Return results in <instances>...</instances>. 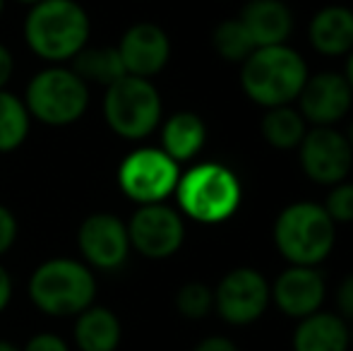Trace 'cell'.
I'll use <instances>...</instances> for the list:
<instances>
[{"mask_svg":"<svg viewBox=\"0 0 353 351\" xmlns=\"http://www.w3.org/2000/svg\"><path fill=\"white\" fill-rule=\"evenodd\" d=\"M17 3H22V5H29V8H32V5L41 3V0H17Z\"/></svg>","mask_w":353,"mask_h":351,"instance_id":"36","label":"cell"},{"mask_svg":"<svg viewBox=\"0 0 353 351\" xmlns=\"http://www.w3.org/2000/svg\"><path fill=\"white\" fill-rule=\"evenodd\" d=\"M336 241V224L315 202H293L274 221V245L291 265L315 267L330 258Z\"/></svg>","mask_w":353,"mask_h":351,"instance_id":"5","label":"cell"},{"mask_svg":"<svg viewBox=\"0 0 353 351\" xmlns=\"http://www.w3.org/2000/svg\"><path fill=\"white\" fill-rule=\"evenodd\" d=\"M29 128H32V116L24 106V99L8 89H0V154L22 147Z\"/></svg>","mask_w":353,"mask_h":351,"instance_id":"23","label":"cell"},{"mask_svg":"<svg viewBox=\"0 0 353 351\" xmlns=\"http://www.w3.org/2000/svg\"><path fill=\"white\" fill-rule=\"evenodd\" d=\"M270 301V284L255 267H236L226 272L214 289V310L231 325L255 323Z\"/></svg>","mask_w":353,"mask_h":351,"instance_id":"10","label":"cell"},{"mask_svg":"<svg viewBox=\"0 0 353 351\" xmlns=\"http://www.w3.org/2000/svg\"><path fill=\"white\" fill-rule=\"evenodd\" d=\"M12 291H14L12 277H10V272L0 265V313H3V310L10 305V301H12Z\"/></svg>","mask_w":353,"mask_h":351,"instance_id":"32","label":"cell"},{"mask_svg":"<svg viewBox=\"0 0 353 351\" xmlns=\"http://www.w3.org/2000/svg\"><path fill=\"white\" fill-rule=\"evenodd\" d=\"M207 142V126L197 113L178 111L168 116L161 128V150L171 157L176 164L190 161L202 152Z\"/></svg>","mask_w":353,"mask_h":351,"instance_id":"20","label":"cell"},{"mask_svg":"<svg viewBox=\"0 0 353 351\" xmlns=\"http://www.w3.org/2000/svg\"><path fill=\"white\" fill-rule=\"evenodd\" d=\"M103 118L123 140H144L161 123V94L152 80L125 75L106 87Z\"/></svg>","mask_w":353,"mask_h":351,"instance_id":"7","label":"cell"},{"mask_svg":"<svg viewBox=\"0 0 353 351\" xmlns=\"http://www.w3.org/2000/svg\"><path fill=\"white\" fill-rule=\"evenodd\" d=\"M68 66L72 68V72L84 82V85H99V87H111L113 82H118L121 77H125V66L121 61V53L116 46H99L92 48L87 46L72 58Z\"/></svg>","mask_w":353,"mask_h":351,"instance_id":"21","label":"cell"},{"mask_svg":"<svg viewBox=\"0 0 353 351\" xmlns=\"http://www.w3.org/2000/svg\"><path fill=\"white\" fill-rule=\"evenodd\" d=\"M307 80V66L301 53L286 43L255 48L243 61L241 85L248 99L265 108L296 101Z\"/></svg>","mask_w":353,"mask_h":351,"instance_id":"3","label":"cell"},{"mask_svg":"<svg viewBox=\"0 0 353 351\" xmlns=\"http://www.w3.org/2000/svg\"><path fill=\"white\" fill-rule=\"evenodd\" d=\"M130 248L137 250L142 258L166 260L181 250L185 241V224L178 210L166 202L140 205V210L128 221Z\"/></svg>","mask_w":353,"mask_h":351,"instance_id":"9","label":"cell"},{"mask_svg":"<svg viewBox=\"0 0 353 351\" xmlns=\"http://www.w3.org/2000/svg\"><path fill=\"white\" fill-rule=\"evenodd\" d=\"M344 77H346V82H349V87H351V92H353V51H351L349 61H346V72H344Z\"/></svg>","mask_w":353,"mask_h":351,"instance_id":"33","label":"cell"},{"mask_svg":"<svg viewBox=\"0 0 353 351\" xmlns=\"http://www.w3.org/2000/svg\"><path fill=\"white\" fill-rule=\"evenodd\" d=\"M336 305H339L341 318L353 320V272L341 279L339 291H336Z\"/></svg>","mask_w":353,"mask_h":351,"instance_id":"29","label":"cell"},{"mask_svg":"<svg viewBox=\"0 0 353 351\" xmlns=\"http://www.w3.org/2000/svg\"><path fill=\"white\" fill-rule=\"evenodd\" d=\"M181 164L161 147H137L118 166V185L137 205L163 202L176 192Z\"/></svg>","mask_w":353,"mask_h":351,"instance_id":"8","label":"cell"},{"mask_svg":"<svg viewBox=\"0 0 353 351\" xmlns=\"http://www.w3.org/2000/svg\"><path fill=\"white\" fill-rule=\"evenodd\" d=\"M0 351H22L17 347V344L8 342V339H0Z\"/></svg>","mask_w":353,"mask_h":351,"instance_id":"34","label":"cell"},{"mask_svg":"<svg viewBox=\"0 0 353 351\" xmlns=\"http://www.w3.org/2000/svg\"><path fill=\"white\" fill-rule=\"evenodd\" d=\"M238 19L245 24L257 48L286 43L293 29V14L283 0H250Z\"/></svg>","mask_w":353,"mask_h":351,"instance_id":"16","label":"cell"},{"mask_svg":"<svg viewBox=\"0 0 353 351\" xmlns=\"http://www.w3.org/2000/svg\"><path fill=\"white\" fill-rule=\"evenodd\" d=\"M3 10H5V0H0V14H3Z\"/></svg>","mask_w":353,"mask_h":351,"instance_id":"37","label":"cell"},{"mask_svg":"<svg viewBox=\"0 0 353 351\" xmlns=\"http://www.w3.org/2000/svg\"><path fill=\"white\" fill-rule=\"evenodd\" d=\"M118 53L128 75L152 80L171 61V39L159 24L135 22L118 41Z\"/></svg>","mask_w":353,"mask_h":351,"instance_id":"13","label":"cell"},{"mask_svg":"<svg viewBox=\"0 0 353 351\" xmlns=\"http://www.w3.org/2000/svg\"><path fill=\"white\" fill-rule=\"evenodd\" d=\"M176 310L188 320H202L214 310V289L202 281H188L176 294Z\"/></svg>","mask_w":353,"mask_h":351,"instance_id":"25","label":"cell"},{"mask_svg":"<svg viewBox=\"0 0 353 351\" xmlns=\"http://www.w3.org/2000/svg\"><path fill=\"white\" fill-rule=\"evenodd\" d=\"M325 277L315 270V267H301L291 265L283 270L276 281L270 286L272 301L281 308V313L291 315V318H307V315L317 313L325 301Z\"/></svg>","mask_w":353,"mask_h":351,"instance_id":"15","label":"cell"},{"mask_svg":"<svg viewBox=\"0 0 353 351\" xmlns=\"http://www.w3.org/2000/svg\"><path fill=\"white\" fill-rule=\"evenodd\" d=\"M29 299L51 318H74L97 301V277L82 260H43L29 277Z\"/></svg>","mask_w":353,"mask_h":351,"instance_id":"2","label":"cell"},{"mask_svg":"<svg viewBox=\"0 0 353 351\" xmlns=\"http://www.w3.org/2000/svg\"><path fill=\"white\" fill-rule=\"evenodd\" d=\"M346 140H349V145H351V150H353V123H351V128H349V135H346Z\"/></svg>","mask_w":353,"mask_h":351,"instance_id":"35","label":"cell"},{"mask_svg":"<svg viewBox=\"0 0 353 351\" xmlns=\"http://www.w3.org/2000/svg\"><path fill=\"white\" fill-rule=\"evenodd\" d=\"M17 234H19V224H17L14 212L10 210V207L0 205V258L14 245Z\"/></svg>","mask_w":353,"mask_h":351,"instance_id":"27","label":"cell"},{"mask_svg":"<svg viewBox=\"0 0 353 351\" xmlns=\"http://www.w3.org/2000/svg\"><path fill=\"white\" fill-rule=\"evenodd\" d=\"M214 51L228 63H243L252 51H255V41L248 34L245 24L241 19H223L221 24H216L212 34Z\"/></svg>","mask_w":353,"mask_h":351,"instance_id":"24","label":"cell"},{"mask_svg":"<svg viewBox=\"0 0 353 351\" xmlns=\"http://www.w3.org/2000/svg\"><path fill=\"white\" fill-rule=\"evenodd\" d=\"M307 39L322 56H344L353 51V10L346 5L317 10L307 27Z\"/></svg>","mask_w":353,"mask_h":351,"instance_id":"17","label":"cell"},{"mask_svg":"<svg viewBox=\"0 0 353 351\" xmlns=\"http://www.w3.org/2000/svg\"><path fill=\"white\" fill-rule=\"evenodd\" d=\"M298 150H301V166L310 181L320 185H336L349 176L353 150L346 135L334 128L307 130Z\"/></svg>","mask_w":353,"mask_h":351,"instance_id":"12","label":"cell"},{"mask_svg":"<svg viewBox=\"0 0 353 351\" xmlns=\"http://www.w3.org/2000/svg\"><path fill=\"white\" fill-rule=\"evenodd\" d=\"M351 337L344 318L334 313H312L301 320L291 339L293 351H349Z\"/></svg>","mask_w":353,"mask_h":351,"instance_id":"18","label":"cell"},{"mask_svg":"<svg viewBox=\"0 0 353 351\" xmlns=\"http://www.w3.org/2000/svg\"><path fill=\"white\" fill-rule=\"evenodd\" d=\"M260 128H262V137L272 147H276V150H296L307 132L305 118L291 103L288 106L267 108Z\"/></svg>","mask_w":353,"mask_h":351,"instance_id":"22","label":"cell"},{"mask_svg":"<svg viewBox=\"0 0 353 351\" xmlns=\"http://www.w3.org/2000/svg\"><path fill=\"white\" fill-rule=\"evenodd\" d=\"M12 72H14V58L8 46L0 43V89L8 87V82L12 80Z\"/></svg>","mask_w":353,"mask_h":351,"instance_id":"31","label":"cell"},{"mask_svg":"<svg viewBox=\"0 0 353 351\" xmlns=\"http://www.w3.org/2000/svg\"><path fill=\"white\" fill-rule=\"evenodd\" d=\"M176 200L181 212L190 219L200 224H221L241 207L243 188L228 166L205 161L181 174Z\"/></svg>","mask_w":353,"mask_h":351,"instance_id":"4","label":"cell"},{"mask_svg":"<svg viewBox=\"0 0 353 351\" xmlns=\"http://www.w3.org/2000/svg\"><path fill=\"white\" fill-rule=\"evenodd\" d=\"M351 101L353 92L346 77L339 72L307 75L305 85L298 94L301 116L315 128H334V123H339L349 113Z\"/></svg>","mask_w":353,"mask_h":351,"instance_id":"14","label":"cell"},{"mask_svg":"<svg viewBox=\"0 0 353 351\" xmlns=\"http://www.w3.org/2000/svg\"><path fill=\"white\" fill-rule=\"evenodd\" d=\"M192 351H238V347L228 337L214 334V337H205L202 342H197Z\"/></svg>","mask_w":353,"mask_h":351,"instance_id":"30","label":"cell"},{"mask_svg":"<svg viewBox=\"0 0 353 351\" xmlns=\"http://www.w3.org/2000/svg\"><path fill=\"white\" fill-rule=\"evenodd\" d=\"M77 248L92 270H118L125 265L132 250L128 224L111 212H94L84 217V221L79 224Z\"/></svg>","mask_w":353,"mask_h":351,"instance_id":"11","label":"cell"},{"mask_svg":"<svg viewBox=\"0 0 353 351\" xmlns=\"http://www.w3.org/2000/svg\"><path fill=\"white\" fill-rule=\"evenodd\" d=\"M74 318V344L79 351H116L121 347L123 325L111 308L92 303Z\"/></svg>","mask_w":353,"mask_h":351,"instance_id":"19","label":"cell"},{"mask_svg":"<svg viewBox=\"0 0 353 351\" xmlns=\"http://www.w3.org/2000/svg\"><path fill=\"white\" fill-rule=\"evenodd\" d=\"M92 22L77 0H41L24 19V41L48 66L70 63L89 43Z\"/></svg>","mask_w":353,"mask_h":351,"instance_id":"1","label":"cell"},{"mask_svg":"<svg viewBox=\"0 0 353 351\" xmlns=\"http://www.w3.org/2000/svg\"><path fill=\"white\" fill-rule=\"evenodd\" d=\"M22 351H70L68 342L53 332H39L24 344Z\"/></svg>","mask_w":353,"mask_h":351,"instance_id":"28","label":"cell"},{"mask_svg":"<svg viewBox=\"0 0 353 351\" xmlns=\"http://www.w3.org/2000/svg\"><path fill=\"white\" fill-rule=\"evenodd\" d=\"M29 116L43 126L65 128L77 123L89 108V87L70 66H48L29 80L24 92Z\"/></svg>","mask_w":353,"mask_h":351,"instance_id":"6","label":"cell"},{"mask_svg":"<svg viewBox=\"0 0 353 351\" xmlns=\"http://www.w3.org/2000/svg\"><path fill=\"white\" fill-rule=\"evenodd\" d=\"M325 212L332 217L334 224H349L353 221V183H336L327 195Z\"/></svg>","mask_w":353,"mask_h":351,"instance_id":"26","label":"cell"}]
</instances>
